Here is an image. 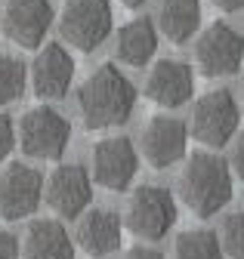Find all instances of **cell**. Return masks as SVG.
I'll list each match as a JSON object with an SVG mask.
<instances>
[{"label":"cell","instance_id":"obj_1","mask_svg":"<svg viewBox=\"0 0 244 259\" xmlns=\"http://www.w3.org/2000/svg\"><path fill=\"white\" fill-rule=\"evenodd\" d=\"M133 105H136V90L111 62L99 65L77 90V108L87 130H111L127 123Z\"/></svg>","mask_w":244,"mask_h":259},{"label":"cell","instance_id":"obj_2","mask_svg":"<svg viewBox=\"0 0 244 259\" xmlns=\"http://www.w3.org/2000/svg\"><path fill=\"white\" fill-rule=\"evenodd\" d=\"M179 198L195 216L210 219L232 201V170L220 154L195 151L179 173Z\"/></svg>","mask_w":244,"mask_h":259},{"label":"cell","instance_id":"obj_3","mask_svg":"<svg viewBox=\"0 0 244 259\" xmlns=\"http://www.w3.org/2000/svg\"><path fill=\"white\" fill-rule=\"evenodd\" d=\"M111 0H65L59 13L62 37L84 53H93L111 31Z\"/></svg>","mask_w":244,"mask_h":259},{"label":"cell","instance_id":"obj_4","mask_svg":"<svg viewBox=\"0 0 244 259\" xmlns=\"http://www.w3.org/2000/svg\"><path fill=\"white\" fill-rule=\"evenodd\" d=\"M238 120H241V108L235 102V96L229 90H210L195 102L189 133L207 148H223L235 136Z\"/></svg>","mask_w":244,"mask_h":259},{"label":"cell","instance_id":"obj_5","mask_svg":"<svg viewBox=\"0 0 244 259\" xmlns=\"http://www.w3.org/2000/svg\"><path fill=\"white\" fill-rule=\"evenodd\" d=\"M22 151L28 157H40V160H59L68 148L71 139V123L59 114L56 108L37 105L31 111H25L19 123V136Z\"/></svg>","mask_w":244,"mask_h":259},{"label":"cell","instance_id":"obj_6","mask_svg":"<svg viewBox=\"0 0 244 259\" xmlns=\"http://www.w3.org/2000/svg\"><path fill=\"white\" fill-rule=\"evenodd\" d=\"M176 225V198L161 185H142L133 191L127 207V229L136 238L161 241Z\"/></svg>","mask_w":244,"mask_h":259},{"label":"cell","instance_id":"obj_7","mask_svg":"<svg viewBox=\"0 0 244 259\" xmlns=\"http://www.w3.org/2000/svg\"><path fill=\"white\" fill-rule=\"evenodd\" d=\"M244 62V37L226 22H213L195 44V65L204 77H229Z\"/></svg>","mask_w":244,"mask_h":259},{"label":"cell","instance_id":"obj_8","mask_svg":"<svg viewBox=\"0 0 244 259\" xmlns=\"http://www.w3.org/2000/svg\"><path fill=\"white\" fill-rule=\"evenodd\" d=\"M44 201V176L16 160L10 164L4 173H0V216L16 222V219H25L31 216Z\"/></svg>","mask_w":244,"mask_h":259},{"label":"cell","instance_id":"obj_9","mask_svg":"<svg viewBox=\"0 0 244 259\" xmlns=\"http://www.w3.org/2000/svg\"><path fill=\"white\" fill-rule=\"evenodd\" d=\"M139 170V154L127 136H108L93 145V179L108 191H127Z\"/></svg>","mask_w":244,"mask_h":259},{"label":"cell","instance_id":"obj_10","mask_svg":"<svg viewBox=\"0 0 244 259\" xmlns=\"http://www.w3.org/2000/svg\"><path fill=\"white\" fill-rule=\"evenodd\" d=\"M44 191H47V204L59 216L74 219L90 207V201H93V176L80 164H62L50 173Z\"/></svg>","mask_w":244,"mask_h":259},{"label":"cell","instance_id":"obj_11","mask_svg":"<svg viewBox=\"0 0 244 259\" xmlns=\"http://www.w3.org/2000/svg\"><path fill=\"white\" fill-rule=\"evenodd\" d=\"M53 25L50 0H7L4 7V31L22 50H37Z\"/></svg>","mask_w":244,"mask_h":259},{"label":"cell","instance_id":"obj_12","mask_svg":"<svg viewBox=\"0 0 244 259\" xmlns=\"http://www.w3.org/2000/svg\"><path fill=\"white\" fill-rule=\"evenodd\" d=\"M189 145V126L179 117L158 114L151 117L142 130V154L155 170H167L186 154Z\"/></svg>","mask_w":244,"mask_h":259},{"label":"cell","instance_id":"obj_13","mask_svg":"<svg viewBox=\"0 0 244 259\" xmlns=\"http://www.w3.org/2000/svg\"><path fill=\"white\" fill-rule=\"evenodd\" d=\"M195 93V74L186 62L176 59H161L155 62L148 80H145V96L161 108H179L192 99Z\"/></svg>","mask_w":244,"mask_h":259},{"label":"cell","instance_id":"obj_14","mask_svg":"<svg viewBox=\"0 0 244 259\" xmlns=\"http://www.w3.org/2000/svg\"><path fill=\"white\" fill-rule=\"evenodd\" d=\"M74 80V59L62 44H47L34 65H31V83L40 99H62Z\"/></svg>","mask_w":244,"mask_h":259},{"label":"cell","instance_id":"obj_15","mask_svg":"<svg viewBox=\"0 0 244 259\" xmlns=\"http://www.w3.org/2000/svg\"><path fill=\"white\" fill-rule=\"evenodd\" d=\"M124 235H120V216L111 210H90L80 216L77 222V244L90 253V256H108L120 247Z\"/></svg>","mask_w":244,"mask_h":259},{"label":"cell","instance_id":"obj_16","mask_svg":"<svg viewBox=\"0 0 244 259\" xmlns=\"http://www.w3.org/2000/svg\"><path fill=\"white\" fill-rule=\"evenodd\" d=\"M25 259H74V244L59 219H34L22 244Z\"/></svg>","mask_w":244,"mask_h":259},{"label":"cell","instance_id":"obj_17","mask_svg":"<svg viewBox=\"0 0 244 259\" xmlns=\"http://www.w3.org/2000/svg\"><path fill=\"white\" fill-rule=\"evenodd\" d=\"M158 50V31L148 19H133L120 28L117 34V59L130 65V68H142V65L155 56Z\"/></svg>","mask_w":244,"mask_h":259},{"label":"cell","instance_id":"obj_18","mask_svg":"<svg viewBox=\"0 0 244 259\" xmlns=\"http://www.w3.org/2000/svg\"><path fill=\"white\" fill-rule=\"evenodd\" d=\"M158 25L167 40L186 44L201 25V0H164L158 13Z\"/></svg>","mask_w":244,"mask_h":259},{"label":"cell","instance_id":"obj_19","mask_svg":"<svg viewBox=\"0 0 244 259\" xmlns=\"http://www.w3.org/2000/svg\"><path fill=\"white\" fill-rule=\"evenodd\" d=\"M173 259H223V247L217 232L210 229H186L176 235Z\"/></svg>","mask_w":244,"mask_h":259},{"label":"cell","instance_id":"obj_20","mask_svg":"<svg viewBox=\"0 0 244 259\" xmlns=\"http://www.w3.org/2000/svg\"><path fill=\"white\" fill-rule=\"evenodd\" d=\"M25 80H28L25 62H22L19 56L0 53V105H10V102L22 99Z\"/></svg>","mask_w":244,"mask_h":259},{"label":"cell","instance_id":"obj_21","mask_svg":"<svg viewBox=\"0 0 244 259\" xmlns=\"http://www.w3.org/2000/svg\"><path fill=\"white\" fill-rule=\"evenodd\" d=\"M220 247H223V256L229 259H244V210L238 213H229L220 225Z\"/></svg>","mask_w":244,"mask_h":259},{"label":"cell","instance_id":"obj_22","mask_svg":"<svg viewBox=\"0 0 244 259\" xmlns=\"http://www.w3.org/2000/svg\"><path fill=\"white\" fill-rule=\"evenodd\" d=\"M16 148V126L10 114H0V164L10 157V151Z\"/></svg>","mask_w":244,"mask_h":259},{"label":"cell","instance_id":"obj_23","mask_svg":"<svg viewBox=\"0 0 244 259\" xmlns=\"http://www.w3.org/2000/svg\"><path fill=\"white\" fill-rule=\"evenodd\" d=\"M0 259H19V238L7 229H0Z\"/></svg>","mask_w":244,"mask_h":259},{"label":"cell","instance_id":"obj_24","mask_svg":"<svg viewBox=\"0 0 244 259\" xmlns=\"http://www.w3.org/2000/svg\"><path fill=\"white\" fill-rule=\"evenodd\" d=\"M232 170H235L238 179H244V133L238 136V142L232 148Z\"/></svg>","mask_w":244,"mask_h":259},{"label":"cell","instance_id":"obj_25","mask_svg":"<svg viewBox=\"0 0 244 259\" xmlns=\"http://www.w3.org/2000/svg\"><path fill=\"white\" fill-rule=\"evenodd\" d=\"M124 259H164V256H161V250H155V247H130V250L124 253Z\"/></svg>","mask_w":244,"mask_h":259},{"label":"cell","instance_id":"obj_26","mask_svg":"<svg viewBox=\"0 0 244 259\" xmlns=\"http://www.w3.org/2000/svg\"><path fill=\"white\" fill-rule=\"evenodd\" d=\"M217 10H223V13H238V10H244V0H210Z\"/></svg>","mask_w":244,"mask_h":259},{"label":"cell","instance_id":"obj_27","mask_svg":"<svg viewBox=\"0 0 244 259\" xmlns=\"http://www.w3.org/2000/svg\"><path fill=\"white\" fill-rule=\"evenodd\" d=\"M124 7H130V10H136V7H142V4H148V0H120Z\"/></svg>","mask_w":244,"mask_h":259}]
</instances>
